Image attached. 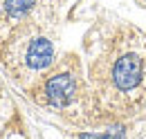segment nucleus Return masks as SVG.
<instances>
[{"mask_svg": "<svg viewBox=\"0 0 146 139\" xmlns=\"http://www.w3.org/2000/svg\"><path fill=\"white\" fill-rule=\"evenodd\" d=\"M76 97V79L70 72H58L45 83V101L52 108H68Z\"/></svg>", "mask_w": 146, "mask_h": 139, "instance_id": "nucleus-2", "label": "nucleus"}, {"mask_svg": "<svg viewBox=\"0 0 146 139\" xmlns=\"http://www.w3.org/2000/svg\"><path fill=\"white\" fill-rule=\"evenodd\" d=\"M54 61V45L52 40L38 36V38H32L29 45H27V52H25V63L27 68L34 70V72H40V70L50 68Z\"/></svg>", "mask_w": 146, "mask_h": 139, "instance_id": "nucleus-3", "label": "nucleus"}, {"mask_svg": "<svg viewBox=\"0 0 146 139\" xmlns=\"http://www.w3.org/2000/svg\"><path fill=\"white\" fill-rule=\"evenodd\" d=\"M36 0H5V14L9 18H23L32 11Z\"/></svg>", "mask_w": 146, "mask_h": 139, "instance_id": "nucleus-4", "label": "nucleus"}, {"mask_svg": "<svg viewBox=\"0 0 146 139\" xmlns=\"http://www.w3.org/2000/svg\"><path fill=\"white\" fill-rule=\"evenodd\" d=\"M79 139H99V135H97V132H81Z\"/></svg>", "mask_w": 146, "mask_h": 139, "instance_id": "nucleus-6", "label": "nucleus"}, {"mask_svg": "<svg viewBox=\"0 0 146 139\" xmlns=\"http://www.w3.org/2000/svg\"><path fill=\"white\" fill-rule=\"evenodd\" d=\"M142 76H144V61L142 56L135 52H126L121 54L110 70V81L115 90L119 92H130L142 83Z\"/></svg>", "mask_w": 146, "mask_h": 139, "instance_id": "nucleus-1", "label": "nucleus"}, {"mask_svg": "<svg viewBox=\"0 0 146 139\" xmlns=\"http://www.w3.org/2000/svg\"><path fill=\"white\" fill-rule=\"evenodd\" d=\"M99 139H126V128L124 126H115V128H110L106 132H101Z\"/></svg>", "mask_w": 146, "mask_h": 139, "instance_id": "nucleus-5", "label": "nucleus"}]
</instances>
